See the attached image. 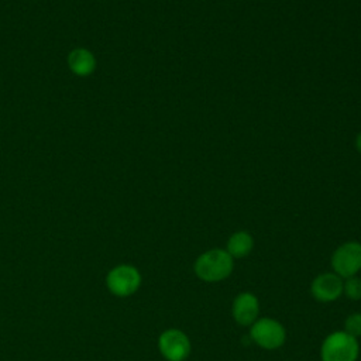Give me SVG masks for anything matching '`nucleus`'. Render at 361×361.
Listing matches in <instances>:
<instances>
[{"label":"nucleus","instance_id":"obj_2","mask_svg":"<svg viewBox=\"0 0 361 361\" xmlns=\"http://www.w3.org/2000/svg\"><path fill=\"white\" fill-rule=\"evenodd\" d=\"M360 345L355 337L344 330L330 333L322 343V361H357Z\"/></svg>","mask_w":361,"mask_h":361},{"label":"nucleus","instance_id":"obj_11","mask_svg":"<svg viewBox=\"0 0 361 361\" xmlns=\"http://www.w3.org/2000/svg\"><path fill=\"white\" fill-rule=\"evenodd\" d=\"M343 293L351 300H360L361 299V278H358L357 275L345 278L344 286H343Z\"/></svg>","mask_w":361,"mask_h":361},{"label":"nucleus","instance_id":"obj_4","mask_svg":"<svg viewBox=\"0 0 361 361\" xmlns=\"http://www.w3.org/2000/svg\"><path fill=\"white\" fill-rule=\"evenodd\" d=\"M250 338L264 350H276L283 345L286 330L278 320L261 317L250 326Z\"/></svg>","mask_w":361,"mask_h":361},{"label":"nucleus","instance_id":"obj_6","mask_svg":"<svg viewBox=\"0 0 361 361\" xmlns=\"http://www.w3.org/2000/svg\"><path fill=\"white\" fill-rule=\"evenodd\" d=\"M158 350L166 361H185L192 345L186 333L179 329H166L158 337Z\"/></svg>","mask_w":361,"mask_h":361},{"label":"nucleus","instance_id":"obj_3","mask_svg":"<svg viewBox=\"0 0 361 361\" xmlns=\"http://www.w3.org/2000/svg\"><path fill=\"white\" fill-rule=\"evenodd\" d=\"M106 288L117 298L133 296L141 286L142 276L137 267L131 264H118L106 274Z\"/></svg>","mask_w":361,"mask_h":361},{"label":"nucleus","instance_id":"obj_9","mask_svg":"<svg viewBox=\"0 0 361 361\" xmlns=\"http://www.w3.org/2000/svg\"><path fill=\"white\" fill-rule=\"evenodd\" d=\"M66 63L69 71L79 78H86L90 76L97 66V59L94 54L85 48V47H78L73 48L66 58Z\"/></svg>","mask_w":361,"mask_h":361},{"label":"nucleus","instance_id":"obj_5","mask_svg":"<svg viewBox=\"0 0 361 361\" xmlns=\"http://www.w3.org/2000/svg\"><path fill=\"white\" fill-rule=\"evenodd\" d=\"M333 272L343 279L355 276L361 271V243L347 241L338 245L330 259Z\"/></svg>","mask_w":361,"mask_h":361},{"label":"nucleus","instance_id":"obj_7","mask_svg":"<svg viewBox=\"0 0 361 361\" xmlns=\"http://www.w3.org/2000/svg\"><path fill=\"white\" fill-rule=\"evenodd\" d=\"M344 281L334 272H324L317 275L310 283L312 296L322 303L337 300L343 295Z\"/></svg>","mask_w":361,"mask_h":361},{"label":"nucleus","instance_id":"obj_1","mask_svg":"<svg viewBox=\"0 0 361 361\" xmlns=\"http://www.w3.org/2000/svg\"><path fill=\"white\" fill-rule=\"evenodd\" d=\"M234 269V258L223 248H212L200 254L195 264V275L203 282H220L231 275Z\"/></svg>","mask_w":361,"mask_h":361},{"label":"nucleus","instance_id":"obj_12","mask_svg":"<svg viewBox=\"0 0 361 361\" xmlns=\"http://www.w3.org/2000/svg\"><path fill=\"white\" fill-rule=\"evenodd\" d=\"M344 331L353 337L361 336V313H351L344 320Z\"/></svg>","mask_w":361,"mask_h":361},{"label":"nucleus","instance_id":"obj_10","mask_svg":"<svg viewBox=\"0 0 361 361\" xmlns=\"http://www.w3.org/2000/svg\"><path fill=\"white\" fill-rule=\"evenodd\" d=\"M254 248V238L248 231H235L233 233L226 245V251L233 258H244L247 257Z\"/></svg>","mask_w":361,"mask_h":361},{"label":"nucleus","instance_id":"obj_8","mask_svg":"<svg viewBox=\"0 0 361 361\" xmlns=\"http://www.w3.org/2000/svg\"><path fill=\"white\" fill-rule=\"evenodd\" d=\"M233 319L244 327H250L259 314V302L258 298L251 292L238 293L231 305Z\"/></svg>","mask_w":361,"mask_h":361},{"label":"nucleus","instance_id":"obj_13","mask_svg":"<svg viewBox=\"0 0 361 361\" xmlns=\"http://www.w3.org/2000/svg\"><path fill=\"white\" fill-rule=\"evenodd\" d=\"M355 147H357V149L361 152V133H358V135H357V138H355Z\"/></svg>","mask_w":361,"mask_h":361}]
</instances>
